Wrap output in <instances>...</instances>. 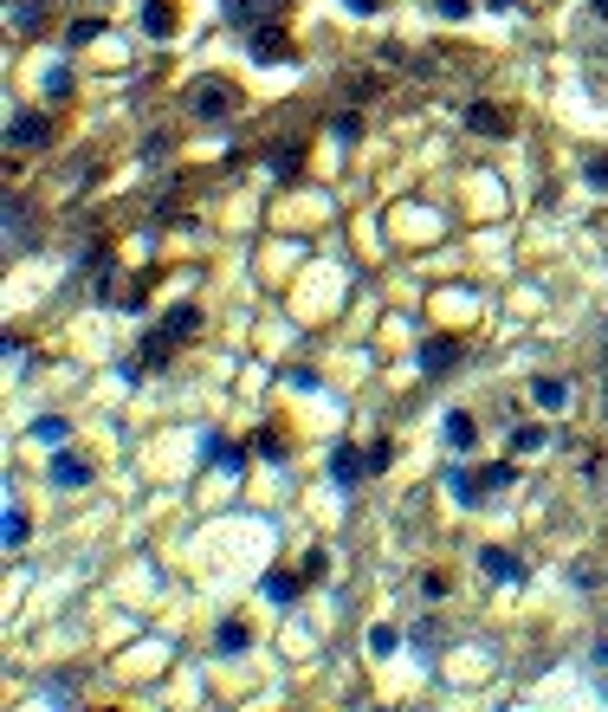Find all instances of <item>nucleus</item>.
<instances>
[{"instance_id":"obj_1","label":"nucleus","mask_w":608,"mask_h":712,"mask_svg":"<svg viewBox=\"0 0 608 712\" xmlns=\"http://www.w3.org/2000/svg\"><path fill=\"white\" fill-rule=\"evenodd\" d=\"M233 111H240V91H233L227 78H195V85H188V117H201V123H227Z\"/></svg>"},{"instance_id":"obj_2","label":"nucleus","mask_w":608,"mask_h":712,"mask_svg":"<svg viewBox=\"0 0 608 712\" xmlns=\"http://www.w3.org/2000/svg\"><path fill=\"white\" fill-rule=\"evenodd\" d=\"M246 59H253V65H285V59H292V33H285L279 20L253 26V33H246Z\"/></svg>"},{"instance_id":"obj_3","label":"nucleus","mask_w":608,"mask_h":712,"mask_svg":"<svg viewBox=\"0 0 608 712\" xmlns=\"http://www.w3.org/2000/svg\"><path fill=\"white\" fill-rule=\"evenodd\" d=\"M143 298H149V279H123V272H104V279H98V305H143Z\"/></svg>"},{"instance_id":"obj_4","label":"nucleus","mask_w":608,"mask_h":712,"mask_svg":"<svg viewBox=\"0 0 608 712\" xmlns=\"http://www.w3.org/2000/svg\"><path fill=\"white\" fill-rule=\"evenodd\" d=\"M46 117H33V111H7V149H13V156H20V149H39V143H46Z\"/></svg>"},{"instance_id":"obj_5","label":"nucleus","mask_w":608,"mask_h":712,"mask_svg":"<svg viewBox=\"0 0 608 712\" xmlns=\"http://www.w3.org/2000/svg\"><path fill=\"white\" fill-rule=\"evenodd\" d=\"M46 479L72 492V486H85V479H91V460H85V454H72V447H59V454H52V467H46Z\"/></svg>"},{"instance_id":"obj_6","label":"nucleus","mask_w":608,"mask_h":712,"mask_svg":"<svg viewBox=\"0 0 608 712\" xmlns=\"http://www.w3.org/2000/svg\"><path fill=\"white\" fill-rule=\"evenodd\" d=\"M466 130L473 136H511V111L505 104H473V111H466Z\"/></svg>"},{"instance_id":"obj_7","label":"nucleus","mask_w":608,"mask_h":712,"mask_svg":"<svg viewBox=\"0 0 608 712\" xmlns=\"http://www.w3.org/2000/svg\"><path fill=\"white\" fill-rule=\"evenodd\" d=\"M363 473H369V454H356V447H330V479H337L343 492H350Z\"/></svg>"},{"instance_id":"obj_8","label":"nucleus","mask_w":608,"mask_h":712,"mask_svg":"<svg viewBox=\"0 0 608 712\" xmlns=\"http://www.w3.org/2000/svg\"><path fill=\"white\" fill-rule=\"evenodd\" d=\"M479 570H486L492 583H524V564L511 551H499V544H486V551H479Z\"/></svg>"},{"instance_id":"obj_9","label":"nucleus","mask_w":608,"mask_h":712,"mask_svg":"<svg viewBox=\"0 0 608 712\" xmlns=\"http://www.w3.org/2000/svg\"><path fill=\"white\" fill-rule=\"evenodd\" d=\"M156 331H162V337H169V344H175V350H182V344H188V337H195V331H201V311H195V305H175V311H169V318H162V324H156Z\"/></svg>"},{"instance_id":"obj_10","label":"nucleus","mask_w":608,"mask_h":712,"mask_svg":"<svg viewBox=\"0 0 608 712\" xmlns=\"http://www.w3.org/2000/svg\"><path fill=\"white\" fill-rule=\"evenodd\" d=\"M201 460L207 467H227V473H246V447H227L220 434H201Z\"/></svg>"},{"instance_id":"obj_11","label":"nucleus","mask_w":608,"mask_h":712,"mask_svg":"<svg viewBox=\"0 0 608 712\" xmlns=\"http://www.w3.org/2000/svg\"><path fill=\"white\" fill-rule=\"evenodd\" d=\"M279 7H285V0H233V7H227V20L253 33V26H266V20H272V13H279Z\"/></svg>"},{"instance_id":"obj_12","label":"nucleus","mask_w":608,"mask_h":712,"mask_svg":"<svg viewBox=\"0 0 608 712\" xmlns=\"http://www.w3.org/2000/svg\"><path fill=\"white\" fill-rule=\"evenodd\" d=\"M26 221H33V214H26V201L7 195V259H20L26 240H33V234H26Z\"/></svg>"},{"instance_id":"obj_13","label":"nucleus","mask_w":608,"mask_h":712,"mask_svg":"<svg viewBox=\"0 0 608 712\" xmlns=\"http://www.w3.org/2000/svg\"><path fill=\"white\" fill-rule=\"evenodd\" d=\"M143 33L149 39H175V0H143Z\"/></svg>"},{"instance_id":"obj_14","label":"nucleus","mask_w":608,"mask_h":712,"mask_svg":"<svg viewBox=\"0 0 608 712\" xmlns=\"http://www.w3.org/2000/svg\"><path fill=\"white\" fill-rule=\"evenodd\" d=\"M460 363V344H453V337H427L421 344V369L427 376H440V369H453Z\"/></svg>"},{"instance_id":"obj_15","label":"nucleus","mask_w":608,"mask_h":712,"mask_svg":"<svg viewBox=\"0 0 608 712\" xmlns=\"http://www.w3.org/2000/svg\"><path fill=\"white\" fill-rule=\"evenodd\" d=\"M531 402L557 415V408H570V382H563V376H537V382H531Z\"/></svg>"},{"instance_id":"obj_16","label":"nucleus","mask_w":608,"mask_h":712,"mask_svg":"<svg viewBox=\"0 0 608 712\" xmlns=\"http://www.w3.org/2000/svg\"><path fill=\"white\" fill-rule=\"evenodd\" d=\"M246 648H253V628L246 622H220L214 628V654H246Z\"/></svg>"},{"instance_id":"obj_17","label":"nucleus","mask_w":608,"mask_h":712,"mask_svg":"<svg viewBox=\"0 0 608 712\" xmlns=\"http://www.w3.org/2000/svg\"><path fill=\"white\" fill-rule=\"evenodd\" d=\"M473 441H479V421L466 415V408H453V415H447V447H460V454H466Z\"/></svg>"},{"instance_id":"obj_18","label":"nucleus","mask_w":608,"mask_h":712,"mask_svg":"<svg viewBox=\"0 0 608 712\" xmlns=\"http://www.w3.org/2000/svg\"><path fill=\"white\" fill-rule=\"evenodd\" d=\"M447 492H453L460 505H479V499H486V492H479V473H473V467H453V473H447Z\"/></svg>"},{"instance_id":"obj_19","label":"nucleus","mask_w":608,"mask_h":712,"mask_svg":"<svg viewBox=\"0 0 608 712\" xmlns=\"http://www.w3.org/2000/svg\"><path fill=\"white\" fill-rule=\"evenodd\" d=\"M298 590H304V570L292 577V570H266V596L272 602H298Z\"/></svg>"},{"instance_id":"obj_20","label":"nucleus","mask_w":608,"mask_h":712,"mask_svg":"<svg viewBox=\"0 0 608 712\" xmlns=\"http://www.w3.org/2000/svg\"><path fill=\"white\" fill-rule=\"evenodd\" d=\"M511 479H518V467H511V460H492V467H479V492L492 499V492H505Z\"/></svg>"},{"instance_id":"obj_21","label":"nucleus","mask_w":608,"mask_h":712,"mask_svg":"<svg viewBox=\"0 0 608 712\" xmlns=\"http://www.w3.org/2000/svg\"><path fill=\"white\" fill-rule=\"evenodd\" d=\"M511 447H518V454H544V447H550V428H537V421H524V428L511 434Z\"/></svg>"},{"instance_id":"obj_22","label":"nucleus","mask_w":608,"mask_h":712,"mask_svg":"<svg viewBox=\"0 0 608 712\" xmlns=\"http://www.w3.org/2000/svg\"><path fill=\"white\" fill-rule=\"evenodd\" d=\"M395 648H402V628H395V622L369 628V654H376V661H382V654H395Z\"/></svg>"},{"instance_id":"obj_23","label":"nucleus","mask_w":608,"mask_h":712,"mask_svg":"<svg viewBox=\"0 0 608 712\" xmlns=\"http://www.w3.org/2000/svg\"><path fill=\"white\" fill-rule=\"evenodd\" d=\"M33 434H39V441H46V447H65V434H72V421H65V415H39V421H33Z\"/></svg>"},{"instance_id":"obj_24","label":"nucleus","mask_w":608,"mask_h":712,"mask_svg":"<svg viewBox=\"0 0 608 712\" xmlns=\"http://www.w3.org/2000/svg\"><path fill=\"white\" fill-rule=\"evenodd\" d=\"M298 162H304L298 149H272V156H266V169L279 175V182H298Z\"/></svg>"},{"instance_id":"obj_25","label":"nucleus","mask_w":608,"mask_h":712,"mask_svg":"<svg viewBox=\"0 0 608 712\" xmlns=\"http://www.w3.org/2000/svg\"><path fill=\"white\" fill-rule=\"evenodd\" d=\"M0 531H7V551H20V544H26V512H20V505H7Z\"/></svg>"},{"instance_id":"obj_26","label":"nucleus","mask_w":608,"mask_h":712,"mask_svg":"<svg viewBox=\"0 0 608 712\" xmlns=\"http://www.w3.org/2000/svg\"><path fill=\"white\" fill-rule=\"evenodd\" d=\"M330 136H337V143H356V136H363V117H356V111H337V117H330Z\"/></svg>"},{"instance_id":"obj_27","label":"nucleus","mask_w":608,"mask_h":712,"mask_svg":"<svg viewBox=\"0 0 608 712\" xmlns=\"http://www.w3.org/2000/svg\"><path fill=\"white\" fill-rule=\"evenodd\" d=\"M583 182L596 188V195H608V156H589L583 162Z\"/></svg>"},{"instance_id":"obj_28","label":"nucleus","mask_w":608,"mask_h":712,"mask_svg":"<svg viewBox=\"0 0 608 712\" xmlns=\"http://www.w3.org/2000/svg\"><path fill=\"white\" fill-rule=\"evenodd\" d=\"M46 98H52V104L72 98V72H65V65H52V72H46Z\"/></svg>"},{"instance_id":"obj_29","label":"nucleus","mask_w":608,"mask_h":712,"mask_svg":"<svg viewBox=\"0 0 608 712\" xmlns=\"http://www.w3.org/2000/svg\"><path fill=\"white\" fill-rule=\"evenodd\" d=\"M104 33V20H72L65 26V39H72V46H85V39H98Z\"/></svg>"},{"instance_id":"obj_30","label":"nucleus","mask_w":608,"mask_h":712,"mask_svg":"<svg viewBox=\"0 0 608 712\" xmlns=\"http://www.w3.org/2000/svg\"><path fill=\"white\" fill-rule=\"evenodd\" d=\"M408 635H414V648H421V654H434V641H440V628H434V622H414V628H408Z\"/></svg>"},{"instance_id":"obj_31","label":"nucleus","mask_w":608,"mask_h":712,"mask_svg":"<svg viewBox=\"0 0 608 712\" xmlns=\"http://www.w3.org/2000/svg\"><path fill=\"white\" fill-rule=\"evenodd\" d=\"M259 460H285V434H272V428L259 434Z\"/></svg>"},{"instance_id":"obj_32","label":"nucleus","mask_w":608,"mask_h":712,"mask_svg":"<svg viewBox=\"0 0 608 712\" xmlns=\"http://www.w3.org/2000/svg\"><path fill=\"white\" fill-rule=\"evenodd\" d=\"M421 596L440 602V596H447V577H440V570H427V577H421Z\"/></svg>"},{"instance_id":"obj_33","label":"nucleus","mask_w":608,"mask_h":712,"mask_svg":"<svg viewBox=\"0 0 608 712\" xmlns=\"http://www.w3.org/2000/svg\"><path fill=\"white\" fill-rule=\"evenodd\" d=\"M324 570H330V557H324V551H311V557H304V583H317Z\"/></svg>"},{"instance_id":"obj_34","label":"nucleus","mask_w":608,"mask_h":712,"mask_svg":"<svg viewBox=\"0 0 608 712\" xmlns=\"http://www.w3.org/2000/svg\"><path fill=\"white\" fill-rule=\"evenodd\" d=\"M440 13H447V20H466V13H473V0H434Z\"/></svg>"},{"instance_id":"obj_35","label":"nucleus","mask_w":608,"mask_h":712,"mask_svg":"<svg viewBox=\"0 0 608 712\" xmlns=\"http://www.w3.org/2000/svg\"><path fill=\"white\" fill-rule=\"evenodd\" d=\"M343 7H350V13H376L382 0H343Z\"/></svg>"},{"instance_id":"obj_36","label":"nucleus","mask_w":608,"mask_h":712,"mask_svg":"<svg viewBox=\"0 0 608 712\" xmlns=\"http://www.w3.org/2000/svg\"><path fill=\"white\" fill-rule=\"evenodd\" d=\"M596 667H608V641H596Z\"/></svg>"},{"instance_id":"obj_37","label":"nucleus","mask_w":608,"mask_h":712,"mask_svg":"<svg viewBox=\"0 0 608 712\" xmlns=\"http://www.w3.org/2000/svg\"><path fill=\"white\" fill-rule=\"evenodd\" d=\"M486 7H492V13H505V7H511V0H486Z\"/></svg>"}]
</instances>
